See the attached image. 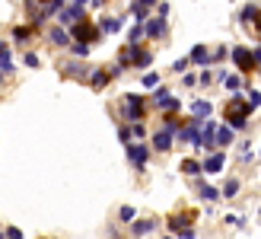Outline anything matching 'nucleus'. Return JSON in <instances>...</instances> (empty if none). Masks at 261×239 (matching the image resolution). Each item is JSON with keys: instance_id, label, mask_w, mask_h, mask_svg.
Returning <instances> with one entry per match:
<instances>
[{"instance_id": "f8f14e48", "label": "nucleus", "mask_w": 261, "mask_h": 239, "mask_svg": "<svg viewBox=\"0 0 261 239\" xmlns=\"http://www.w3.org/2000/svg\"><path fill=\"white\" fill-rule=\"evenodd\" d=\"M156 105H160V109H169V112H178V105H181V102L172 99L166 89H160V92H156Z\"/></svg>"}, {"instance_id": "4c0bfd02", "label": "nucleus", "mask_w": 261, "mask_h": 239, "mask_svg": "<svg viewBox=\"0 0 261 239\" xmlns=\"http://www.w3.org/2000/svg\"><path fill=\"white\" fill-rule=\"evenodd\" d=\"M178 239H194V230H185V233H178Z\"/></svg>"}, {"instance_id": "393cba45", "label": "nucleus", "mask_w": 261, "mask_h": 239, "mask_svg": "<svg viewBox=\"0 0 261 239\" xmlns=\"http://www.w3.org/2000/svg\"><path fill=\"white\" fill-rule=\"evenodd\" d=\"M29 35H32V32L25 29V26H16V29H13V38H16V42H25Z\"/></svg>"}, {"instance_id": "7c9ffc66", "label": "nucleus", "mask_w": 261, "mask_h": 239, "mask_svg": "<svg viewBox=\"0 0 261 239\" xmlns=\"http://www.w3.org/2000/svg\"><path fill=\"white\" fill-rule=\"evenodd\" d=\"M7 239H22V230H16V227H7V233H4Z\"/></svg>"}, {"instance_id": "cd10ccee", "label": "nucleus", "mask_w": 261, "mask_h": 239, "mask_svg": "<svg viewBox=\"0 0 261 239\" xmlns=\"http://www.w3.org/2000/svg\"><path fill=\"white\" fill-rule=\"evenodd\" d=\"M223 83H226L229 89H239V83H242V77H239V74H232V77H226V80H223Z\"/></svg>"}, {"instance_id": "9d476101", "label": "nucleus", "mask_w": 261, "mask_h": 239, "mask_svg": "<svg viewBox=\"0 0 261 239\" xmlns=\"http://www.w3.org/2000/svg\"><path fill=\"white\" fill-rule=\"evenodd\" d=\"M214 105L207 102V99H198V102H191V122H204L207 115H211Z\"/></svg>"}, {"instance_id": "f3484780", "label": "nucleus", "mask_w": 261, "mask_h": 239, "mask_svg": "<svg viewBox=\"0 0 261 239\" xmlns=\"http://www.w3.org/2000/svg\"><path fill=\"white\" fill-rule=\"evenodd\" d=\"M150 230H153V220H134V227H130L134 236H147Z\"/></svg>"}, {"instance_id": "2f4dec72", "label": "nucleus", "mask_w": 261, "mask_h": 239, "mask_svg": "<svg viewBox=\"0 0 261 239\" xmlns=\"http://www.w3.org/2000/svg\"><path fill=\"white\" fill-rule=\"evenodd\" d=\"M121 220H134V207H121Z\"/></svg>"}, {"instance_id": "412c9836", "label": "nucleus", "mask_w": 261, "mask_h": 239, "mask_svg": "<svg viewBox=\"0 0 261 239\" xmlns=\"http://www.w3.org/2000/svg\"><path fill=\"white\" fill-rule=\"evenodd\" d=\"M236 195H239V182L229 179V182L223 185V198H236Z\"/></svg>"}, {"instance_id": "58836bf2", "label": "nucleus", "mask_w": 261, "mask_h": 239, "mask_svg": "<svg viewBox=\"0 0 261 239\" xmlns=\"http://www.w3.org/2000/svg\"><path fill=\"white\" fill-rule=\"evenodd\" d=\"M255 26H258V32H261V10H258V16H255Z\"/></svg>"}, {"instance_id": "a211bd4d", "label": "nucleus", "mask_w": 261, "mask_h": 239, "mask_svg": "<svg viewBox=\"0 0 261 239\" xmlns=\"http://www.w3.org/2000/svg\"><path fill=\"white\" fill-rule=\"evenodd\" d=\"M51 42L55 45H70V32L67 29H51Z\"/></svg>"}, {"instance_id": "1a4fd4ad", "label": "nucleus", "mask_w": 261, "mask_h": 239, "mask_svg": "<svg viewBox=\"0 0 261 239\" xmlns=\"http://www.w3.org/2000/svg\"><path fill=\"white\" fill-rule=\"evenodd\" d=\"M172 131H166V128H160V131H156V134H153V150H169V147H172Z\"/></svg>"}, {"instance_id": "6ab92c4d", "label": "nucleus", "mask_w": 261, "mask_h": 239, "mask_svg": "<svg viewBox=\"0 0 261 239\" xmlns=\"http://www.w3.org/2000/svg\"><path fill=\"white\" fill-rule=\"evenodd\" d=\"M181 172H188V176H201V163H198V159H185V163H181Z\"/></svg>"}, {"instance_id": "473e14b6", "label": "nucleus", "mask_w": 261, "mask_h": 239, "mask_svg": "<svg viewBox=\"0 0 261 239\" xmlns=\"http://www.w3.org/2000/svg\"><path fill=\"white\" fill-rule=\"evenodd\" d=\"M226 55H229V51H226V48H220V51H214V55H211V58H214V61H223Z\"/></svg>"}, {"instance_id": "a18cd8bd", "label": "nucleus", "mask_w": 261, "mask_h": 239, "mask_svg": "<svg viewBox=\"0 0 261 239\" xmlns=\"http://www.w3.org/2000/svg\"><path fill=\"white\" fill-rule=\"evenodd\" d=\"M166 239H172V236H166Z\"/></svg>"}, {"instance_id": "4be33fe9", "label": "nucleus", "mask_w": 261, "mask_h": 239, "mask_svg": "<svg viewBox=\"0 0 261 239\" xmlns=\"http://www.w3.org/2000/svg\"><path fill=\"white\" fill-rule=\"evenodd\" d=\"M201 198H204V201H217L220 192H217V188H211V185H201Z\"/></svg>"}, {"instance_id": "7ed1b4c3", "label": "nucleus", "mask_w": 261, "mask_h": 239, "mask_svg": "<svg viewBox=\"0 0 261 239\" xmlns=\"http://www.w3.org/2000/svg\"><path fill=\"white\" fill-rule=\"evenodd\" d=\"M124 112L130 122H143V115H147V105H143L140 96H124Z\"/></svg>"}, {"instance_id": "bb28decb", "label": "nucleus", "mask_w": 261, "mask_h": 239, "mask_svg": "<svg viewBox=\"0 0 261 239\" xmlns=\"http://www.w3.org/2000/svg\"><path fill=\"white\" fill-rule=\"evenodd\" d=\"M70 55H76V58H86V55H89V45H76V42H73V45H70Z\"/></svg>"}, {"instance_id": "f03ea898", "label": "nucleus", "mask_w": 261, "mask_h": 239, "mask_svg": "<svg viewBox=\"0 0 261 239\" xmlns=\"http://www.w3.org/2000/svg\"><path fill=\"white\" fill-rule=\"evenodd\" d=\"M229 55H232V61H236L239 74H252V70H255V58H252L249 48H232Z\"/></svg>"}, {"instance_id": "a19ab883", "label": "nucleus", "mask_w": 261, "mask_h": 239, "mask_svg": "<svg viewBox=\"0 0 261 239\" xmlns=\"http://www.w3.org/2000/svg\"><path fill=\"white\" fill-rule=\"evenodd\" d=\"M99 4H106V0H93V7H99Z\"/></svg>"}, {"instance_id": "20e7f679", "label": "nucleus", "mask_w": 261, "mask_h": 239, "mask_svg": "<svg viewBox=\"0 0 261 239\" xmlns=\"http://www.w3.org/2000/svg\"><path fill=\"white\" fill-rule=\"evenodd\" d=\"M70 35L76 38V45H89L96 38V26H89L86 19L83 22H76V26H70Z\"/></svg>"}, {"instance_id": "423d86ee", "label": "nucleus", "mask_w": 261, "mask_h": 239, "mask_svg": "<svg viewBox=\"0 0 261 239\" xmlns=\"http://www.w3.org/2000/svg\"><path fill=\"white\" fill-rule=\"evenodd\" d=\"M127 159H130L137 169H143V166H147V159H150L147 144H130V147H127Z\"/></svg>"}, {"instance_id": "ea45409f", "label": "nucleus", "mask_w": 261, "mask_h": 239, "mask_svg": "<svg viewBox=\"0 0 261 239\" xmlns=\"http://www.w3.org/2000/svg\"><path fill=\"white\" fill-rule=\"evenodd\" d=\"M86 4V0H73V7H83Z\"/></svg>"}, {"instance_id": "39448f33", "label": "nucleus", "mask_w": 261, "mask_h": 239, "mask_svg": "<svg viewBox=\"0 0 261 239\" xmlns=\"http://www.w3.org/2000/svg\"><path fill=\"white\" fill-rule=\"evenodd\" d=\"M185 230H194V217L191 214H172L169 217V233H185Z\"/></svg>"}, {"instance_id": "72a5a7b5", "label": "nucleus", "mask_w": 261, "mask_h": 239, "mask_svg": "<svg viewBox=\"0 0 261 239\" xmlns=\"http://www.w3.org/2000/svg\"><path fill=\"white\" fill-rule=\"evenodd\" d=\"M25 64H29V67H38V55H25Z\"/></svg>"}, {"instance_id": "4468645a", "label": "nucleus", "mask_w": 261, "mask_h": 239, "mask_svg": "<svg viewBox=\"0 0 261 239\" xmlns=\"http://www.w3.org/2000/svg\"><path fill=\"white\" fill-rule=\"evenodd\" d=\"M118 74H121V67H115V70H96V77H93V86H96V89H102V86H106L112 77H118Z\"/></svg>"}, {"instance_id": "6e6552de", "label": "nucleus", "mask_w": 261, "mask_h": 239, "mask_svg": "<svg viewBox=\"0 0 261 239\" xmlns=\"http://www.w3.org/2000/svg\"><path fill=\"white\" fill-rule=\"evenodd\" d=\"M223 166H226V156L223 153H211V156H207V163H201V169L207 172V176H217Z\"/></svg>"}, {"instance_id": "f704fd0d", "label": "nucleus", "mask_w": 261, "mask_h": 239, "mask_svg": "<svg viewBox=\"0 0 261 239\" xmlns=\"http://www.w3.org/2000/svg\"><path fill=\"white\" fill-rule=\"evenodd\" d=\"M156 10H160V19H166V16H169V4H160Z\"/></svg>"}, {"instance_id": "9b49d317", "label": "nucleus", "mask_w": 261, "mask_h": 239, "mask_svg": "<svg viewBox=\"0 0 261 239\" xmlns=\"http://www.w3.org/2000/svg\"><path fill=\"white\" fill-rule=\"evenodd\" d=\"M61 22H64V26L83 22V10H80V7H64V10H61Z\"/></svg>"}, {"instance_id": "c85d7f7f", "label": "nucleus", "mask_w": 261, "mask_h": 239, "mask_svg": "<svg viewBox=\"0 0 261 239\" xmlns=\"http://www.w3.org/2000/svg\"><path fill=\"white\" fill-rule=\"evenodd\" d=\"M258 105H261V92H249V109H258Z\"/></svg>"}, {"instance_id": "aec40b11", "label": "nucleus", "mask_w": 261, "mask_h": 239, "mask_svg": "<svg viewBox=\"0 0 261 239\" xmlns=\"http://www.w3.org/2000/svg\"><path fill=\"white\" fill-rule=\"evenodd\" d=\"M124 19H102V32H121Z\"/></svg>"}, {"instance_id": "c9c22d12", "label": "nucleus", "mask_w": 261, "mask_h": 239, "mask_svg": "<svg viewBox=\"0 0 261 239\" xmlns=\"http://www.w3.org/2000/svg\"><path fill=\"white\" fill-rule=\"evenodd\" d=\"M118 137L121 140H130V128H118Z\"/></svg>"}, {"instance_id": "5701e85b", "label": "nucleus", "mask_w": 261, "mask_h": 239, "mask_svg": "<svg viewBox=\"0 0 261 239\" xmlns=\"http://www.w3.org/2000/svg\"><path fill=\"white\" fill-rule=\"evenodd\" d=\"M239 16H242V22H249V19H255V16H258V7H255V4H249V7H242V13H239Z\"/></svg>"}, {"instance_id": "c03bdc74", "label": "nucleus", "mask_w": 261, "mask_h": 239, "mask_svg": "<svg viewBox=\"0 0 261 239\" xmlns=\"http://www.w3.org/2000/svg\"><path fill=\"white\" fill-rule=\"evenodd\" d=\"M0 80H4V74H0Z\"/></svg>"}, {"instance_id": "0eeeda50", "label": "nucleus", "mask_w": 261, "mask_h": 239, "mask_svg": "<svg viewBox=\"0 0 261 239\" xmlns=\"http://www.w3.org/2000/svg\"><path fill=\"white\" fill-rule=\"evenodd\" d=\"M166 19H160V16H153V19H143V35H150V38H163L166 35Z\"/></svg>"}, {"instance_id": "2eb2a0df", "label": "nucleus", "mask_w": 261, "mask_h": 239, "mask_svg": "<svg viewBox=\"0 0 261 239\" xmlns=\"http://www.w3.org/2000/svg\"><path fill=\"white\" fill-rule=\"evenodd\" d=\"M0 74H13V61H10V45L0 42Z\"/></svg>"}, {"instance_id": "a878e982", "label": "nucleus", "mask_w": 261, "mask_h": 239, "mask_svg": "<svg viewBox=\"0 0 261 239\" xmlns=\"http://www.w3.org/2000/svg\"><path fill=\"white\" fill-rule=\"evenodd\" d=\"M130 134H134V137H147V125H143V122H134V128H130Z\"/></svg>"}, {"instance_id": "ddd939ff", "label": "nucleus", "mask_w": 261, "mask_h": 239, "mask_svg": "<svg viewBox=\"0 0 261 239\" xmlns=\"http://www.w3.org/2000/svg\"><path fill=\"white\" fill-rule=\"evenodd\" d=\"M229 144H232V131L226 125H220L217 134H214V147H229Z\"/></svg>"}, {"instance_id": "c756f323", "label": "nucleus", "mask_w": 261, "mask_h": 239, "mask_svg": "<svg viewBox=\"0 0 261 239\" xmlns=\"http://www.w3.org/2000/svg\"><path fill=\"white\" fill-rule=\"evenodd\" d=\"M140 35H143V26L137 22V26H134V29H130V45H134V42H137V38H140Z\"/></svg>"}, {"instance_id": "dca6fc26", "label": "nucleus", "mask_w": 261, "mask_h": 239, "mask_svg": "<svg viewBox=\"0 0 261 239\" xmlns=\"http://www.w3.org/2000/svg\"><path fill=\"white\" fill-rule=\"evenodd\" d=\"M191 61H194V64H207V61H211V55H207L204 45H194V48H191Z\"/></svg>"}, {"instance_id": "b1692460", "label": "nucleus", "mask_w": 261, "mask_h": 239, "mask_svg": "<svg viewBox=\"0 0 261 239\" xmlns=\"http://www.w3.org/2000/svg\"><path fill=\"white\" fill-rule=\"evenodd\" d=\"M150 86H160V74H143V89Z\"/></svg>"}, {"instance_id": "f257e3e1", "label": "nucleus", "mask_w": 261, "mask_h": 239, "mask_svg": "<svg viewBox=\"0 0 261 239\" xmlns=\"http://www.w3.org/2000/svg\"><path fill=\"white\" fill-rule=\"evenodd\" d=\"M249 105L242 102V96H232V102L223 109V118H226V128L229 131H242L245 128V122H249Z\"/></svg>"}, {"instance_id": "e433bc0d", "label": "nucleus", "mask_w": 261, "mask_h": 239, "mask_svg": "<svg viewBox=\"0 0 261 239\" xmlns=\"http://www.w3.org/2000/svg\"><path fill=\"white\" fill-rule=\"evenodd\" d=\"M252 58H255V67H261V48H255V51H252Z\"/></svg>"}, {"instance_id": "79ce46f5", "label": "nucleus", "mask_w": 261, "mask_h": 239, "mask_svg": "<svg viewBox=\"0 0 261 239\" xmlns=\"http://www.w3.org/2000/svg\"><path fill=\"white\" fill-rule=\"evenodd\" d=\"M38 4H45V7H48V4H51V0H38Z\"/></svg>"}, {"instance_id": "37998d69", "label": "nucleus", "mask_w": 261, "mask_h": 239, "mask_svg": "<svg viewBox=\"0 0 261 239\" xmlns=\"http://www.w3.org/2000/svg\"><path fill=\"white\" fill-rule=\"evenodd\" d=\"M0 239H7V236H4V233H0Z\"/></svg>"}]
</instances>
